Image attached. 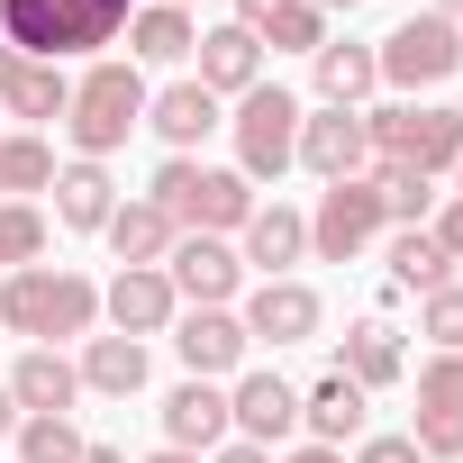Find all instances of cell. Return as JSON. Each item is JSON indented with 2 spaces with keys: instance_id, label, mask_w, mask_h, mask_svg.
Returning <instances> with one entry per match:
<instances>
[{
  "instance_id": "cell-1",
  "label": "cell",
  "mask_w": 463,
  "mask_h": 463,
  "mask_svg": "<svg viewBox=\"0 0 463 463\" xmlns=\"http://www.w3.org/2000/svg\"><path fill=\"white\" fill-rule=\"evenodd\" d=\"M128 19H137V0H0V46H19L37 64H64V55L118 46Z\"/></svg>"
},
{
  "instance_id": "cell-2",
  "label": "cell",
  "mask_w": 463,
  "mask_h": 463,
  "mask_svg": "<svg viewBox=\"0 0 463 463\" xmlns=\"http://www.w3.org/2000/svg\"><path fill=\"white\" fill-rule=\"evenodd\" d=\"M0 327L28 336V345L91 336V327H100V282L73 273V264H19L10 282H0Z\"/></svg>"
},
{
  "instance_id": "cell-3",
  "label": "cell",
  "mask_w": 463,
  "mask_h": 463,
  "mask_svg": "<svg viewBox=\"0 0 463 463\" xmlns=\"http://www.w3.org/2000/svg\"><path fill=\"white\" fill-rule=\"evenodd\" d=\"M146 200L182 227V237H237L255 218V182L237 164H200V155H164V173L146 182Z\"/></svg>"
},
{
  "instance_id": "cell-4",
  "label": "cell",
  "mask_w": 463,
  "mask_h": 463,
  "mask_svg": "<svg viewBox=\"0 0 463 463\" xmlns=\"http://www.w3.org/2000/svg\"><path fill=\"white\" fill-rule=\"evenodd\" d=\"M146 64H128V55H100L82 82H73V109H64V137H73V155L82 164H100V155H118L137 128H146Z\"/></svg>"
},
{
  "instance_id": "cell-5",
  "label": "cell",
  "mask_w": 463,
  "mask_h": 463,
  "mask_svg": "<svg viewBox=\"0 0 463 463\" xmlns=\"http://www.w3.org/2000/svg\"><path fill=\"white\" fill-rule=\"evenodd\" d=\"M364 137H373V164H418L427 182L463 164V109L445 100H382L364 109Z\"/></svg>"
},
{
  "instance_id": "cell-6",
  "label": "cell",
  "mask_w": 463,
  "mask_h": 463,
  "mask_svg": "<svg viewBox=\"0 0 463 463\" xmlns=\"http://www.w3.org/2000/svg\"><path fill=\"white\" fill-rule=\"evenodd\" d=\"M227 128H237V173L246 182H282L300 164V91H282V82H255Z\"/></svg>"
},
{
  "instance_id": "cell-7",
  "label": "cell",
  "mask_w": 463,
  "mask_h": 463,
  "mask_svg": "<svg viewBox=\"0 0 463 463\" xmlns=\"http://www.w3.org/2000/svg\"><path fill=\"white\" fill-rule=\"evenodd\" d=\"M373 64H382V82H391L400 100H418V91H436L445 73H463V28L436 19V10H418V19H400V28L373 46Z\"/></svg>"
},
{
  "instance_id": "cell-8",
  "label": "cell",
  "mask_w": 463,
  "mask_h": 463,
  "mask_svg": "<svg viewBox=\"0 0 463 463\" xmlns=\"http://www.w3.org/2000/svg\"><path fill=\"white\" fill-rule=\"evenodd\" d=\"M382 227H391V218H382V191H373V182H327L318 209H309V255H318V264H354Z\"/></svg>"
},
{
  "instance_id": "cell-9",
  "label": "cell",
  "mask_w": 463,
  "mask_h": 463,
  "mask_svg": "<svg viewBox=\"0 0 463 463\" xmlns=\"http://www.w3.org/2000/svg\"><path fill=\"white\" fill-rule=\"evenodd\" d=\"M164 282H173L182 309H237V300H246V264H237L227 237H173Z\"/></svg>"
},
{
  "instance_id": "cell-10",
  "label": "cell",
  "mask_w": 463,
  "mask_h": 463,
  "mask_svg": "<svg viewBox=\"0 0 463 463\" xmlns=\"http://www.w3.org/2000/svg\"><path fill=\"white\" fill-rule=\"evenodd\" d=\"M173 354H182L191 382H237L246 354H255V336H246L237 309H182V318H173Z\"/></svg>"
},
{
  "instance_id": "cell-11",
  "label": "cell",
  "mask_w": 463,
  "mask_h": 463,
  "mask_svg": "<svg viewBox=\"0 0 463 463\" xmlns=\"http://www.w3.org/2000/svg\"><path fill=\"white\" fill-rule=\"evenodd\" d=\"M300 164H309L318 182H364V173H373L364 109H300Z\"/></svg>"
},
{
  "instance_id": "cell-12",
  "label": "cell",
  "mask_w": 463,
  "mask_h": 463,
  "mask_svg": "<svg viewBox=\"0 0 463 463\" xmlns=\"http://www.w3.org/2000/svg\"><path fill=\"white\" fill-rule=\"evenodd\" d=\"M100 318L118 327V336H164L173 318H182V300H173V282H164V264H118L109 273V291H100Z\"/></svg>"
},
{
  "instance_id": "cell-13",
  "label": "cell",
  "mask_w": 463,
  "mask_h": 463,
  "mask_svg": "<svg viewBox=\"0 0 463 463\" xmlns=\"http://www.w3.org/2000/svg\"><path fill=\"white\" fill-rule=\"evenodd\" d=\"M237 318H246L255 345H309L327 309H318V291H309L300 273H282V282H255V291L237 300Z\"/></svg>"
},
{
  "instance_id": "cell-14",
  "label": "cell",
  "mask_w": 463,
  "mask_h": 463,
  "mask_svg": "<svg viewBox=\"0 0 463 463\" xmlns=\"http://www.w3.org/2000/svg\"><path fill=\"white\" fill-rule=\"evenodd\" d=\"M73 109V73L64 64H37L19 46H0V118H19V128H46Z\"/></svg>"
},
{
  "instance_id": "cell-15",
  "label": "cell",
  "mask_w": 463,
  "mask_h": 463,
  "mask_svg": "<svg viewBox=\"0 0 463 463\" xmlns=\"http://www.w3.org/2000/svg\"><path fill=\"white\" fill-rule=\"evenodd\" d=\"M227 427L273 454V445L300 427V391H291L282 373H237V382H227Z\"/></svg>"
},
{
  "instance_id": "cell-16",
  "label": "cell",
  "mask_w": 463,
  "mask_h": 463,
  "mask_svg": "<svg viewBox=\"0 0 463 463\" xmlns=\"http://www.w3.org/2000/svg\"><path fill=\"white\" fill-rule=\"evenodd\" d=\"M191 82L209 91V100H246L255 82H264V46L227 19V28H200V46H191Z\"/></svg>"
},
{
  "instance_id": "cell-17",
  "label": "cell",
  "mask_w": 463,
  "mask_h": 463,
  "mask_svg": "<svg viewBox=\"0 0 463 463\" xmlns=\"http://www.w3.org/2000/svg\"><path fill=\"white\" fill-rule=\"evenodd\" d=\"M300 255H309V218H300L291 200H255V218L237 227V264L264 273V282H282Z\"/></svg>"
},
{
  "instance_id": "cell-18",
  "label": "cell",
  "mask_w": 463,
  "mask_h": 463,
  "mask_svg": "<svg viewBox=\"0 0 463 463\" xmlns=\"http://www.w3.org/2000/svg\"><path fill=\"white\" fill-rule=\"evenodd\" d=\"M227 436H237V427H227V382H173L164 391V445H182V454H218Z\"/></svg>"
},
{
  "instance_id": "cell-19",
  "label": "cell",
  "mask_w": 463,
  "mask_h": 463,
  "mask_svg": "<svg viewBox=\"0 0 463 463\" xmlns=\"http://www.w3.org/2000/svg\"><path fill=\"white\" fill-rule=\"evenodd\" d=\"M10 400H19V418H73V400H82V373H73V354H55V345H28V354L10 364Z\"/></svg>"
},
{
  "instance_id": "cell-20",
  "label": "cell",
  "mask_w": 463,
  "mask_h": 463,
  "mask_svg": "<svg viewBox=\"0 0 463 463\" xmlns=\"http://www.w3.org/2000/svg\"><path fill=\"white\" fill-rule=\"evenodd\" d=\"M364 409H373V391H354L345 373H327V382H309L300 391V427H309V445H364Z\"/></svg>"
},
{
  "instance_id": "cell-21",
  "label": "cell",
  "mask_w": 463,
  "mask_h": 463,
  "mask_svg": "<svg viewBox=\"0 0 463 463\" xmlns=\"http://www.w3.org/2000/svg\"><path fill=\"white\" fill-rule=\"evenodd\" d=\"M237 28L273 55H318L327 46V19L309 10V0H237Z\"/></svg>"
},
{
  "instance_id": "cell-22",
  "label": "cell",
  "mask_w": 463,
  "mask_h": 463,
  "mask_svg": "<svg viewBox=\"0 0 463 463\" xmlns=\"http://www.w3.org/2000/svg\"><path fill=\"white\" fill-rule=\"evenodd\" d=\"M109 209H118V182L100 173V164H55V227H73V237H100L109 227Z\"/></svg>"
},
{
  "instance_id": "cell-23",
  "label": "cell",
  "mask_w": 463,
  "mask_h": 463,
  "mask_svg": "<svg viewBox=\"0 0 463 463\" xmlns=\"http://www.w3.org/2000/svg\"><path fill=\"white\" fill-rule=\"evenodd\" d=\"M336 373H345L354 391H391V382L409 373V345H400V327H382V318L345 327V345H336Z\"/></svg>"
},
{
  "instance_id": "cell-24",
  "label": "cell",
  "mask_w": 463,
  "mask_h": 463,
  "mask_svg": "<svg viewBox=\"0 0 463 463\" xmlns=\"http://www.w3.org/2000/svg\"><path fill=\"white\" fill-rule=\"evenodd\" d=\"M73 373H82V391H100V400H137L146 391V345L137 336H82V354H73Z\"/></svg>"
},
{
  "instance_id": "cell-25",
  "label": "cell",
  "mask_w": 463,
  "mask_h": 463,
  "mask_svg": "<svg viewBox=\"0 0 463 463\" xmlns=\"http://www.w3.org/2000/svg\"><path fill=\"white\" fill-rule=\"evenodd\" d=\"M309 64H318V109H364V100L382 91V64H373V46H354V37H345V46L327 37Z\"/></svg>"
},
{
  "instance_id": "cell-26",
  "label": "cell",
  "mask_w": 463,
  "mask_h": 463,
  "mask_svg": "<svg viewBox=\"0 0 463 463\" xmlns=\"http://www.w3.org/2000/svg\"><path fill=\"white\" fill-rule=\"evenodd\" d=\"M146 128H155L173 155H191V146H200L209 128H227V118H218V100H209L200 82H164V91L146 100Z\"/></svg>"
},
{
  "instance_id": "cell-27",
  "label": "cell",
  "mask_w": 463,
  "mask_h": 463,
  "mask_svg": "<svg viewBox=\"0 0 463 463\" xmlns=\"http://www.w3.org/2000/svg\"><path fill=\"white\" fill-rule=\"evenodd\" d=\"M200 28L191 10H164V0H137V19H128V64H191Z\"/></svg>"
},
{
  "instance_id": "cell-28",
  "label": "cell",
  "mask_w": 463,
  "mask_h": 463,
  "mask_svg": "<svg viewBox=\"0 0 463 463\" xmlns=\"http://www.w3.org/2000/svg\"><path fill=\"white\" fill-rule=\"evenodd\" d=\"M100 237H109V255L118 264H164L173 255V237H182V227L155 209V200H118L109 209V227H100Z\"/></svg>"
},
{
  "instance_id": "cell-29",
  "label": "cell",
  "mask_w": 463,
  "mask_h": 463,
  "mask_svg": "<svg viewBox=\"0 0 463 463\" xmlns=\"http://www.w3.org/2000/svg\"><path fill=\"white\" fill-rule=\"evenodd\" d=\"M454 282V264H445V246L427 237V227H391V291H445Z\"/></svg>"
},
{
  "instance_id": "cell-30",
  "label": "cell",
  "mask_w": 463,
  "mask_h": 463,
  "mask_svg": "<svg viewBox=\"0 0 463 463\" xmlns=\"http://www.w3.org/2000/svg\"><path fill=\"white\" fill-rule=\"evenodd\" d=\"M28 191H55V146L37 128H10L0 137V200H28Z\"/></svg>"
},
{
  "instance_id": "cell-31",
  "label": "cell",
  "mask_w": 463,
  "mask_h": 463,
  "mask_svg": "<svg viewBox=\"0 0 463 463\" xmlns=\"http://www.w3.org/2000/svg\"><path fill=\"white\" fill-rule=\"evenodd\" d=\"M364 182L382 191V218H391V227H427V209H436V182H427L418 164H373Z\"/></svg>"
},
{
  "instance_id": "cell-32",
  "label": "cell",
  "mask_w": 463,
  "mask_h": 463,
  "mask_svg": "<svg viewBox=\"0 0 463 463\" xmlns=\"http://www.w3.org/2000/svg\"><path fill=\"white\" fill-rule=\"evenodd\" d=\"M19 264H46V209L37 200H0V282Z\"/></svg>"
},
{
  "instance_id": "cell-33",
  "label": "cell",
  "mask_w": 463,
  "mask_h": 463,
  "mask_svg": "<svg viewBox=\"0 0 463 463\" xmlns=\"http://www.w3.org/2000/svg\"><path fill=\"white\" fill-rule=\"evenodd\" d=\"M10 445H19V463H82V445H91V436H82L73 418H19V436H10Z\"/></svg>"
},
{
  "instance_id": "cell-34",
  "label": "cell",
  "mask_w": 463,
  "mask_h": 463,
  "mask_svg": "<svg viewBox=\"0 0 463 463\" xmlns=\"http://www.w3.org/2000/svg\"><path fill=\"white\" fill-rule=\"evenodd\" d=\"M418 336H427L436 354H463V282H445V291L418 300Z\"/></svg>"
},
{
  "instance_id": "cell-35",
  "label": "cell",
  "mask_w": 463,
  "mask_h": 463,
  "mask_svg": "<svg viewBox=\"0 0 463 463\" xmlns=\"http://www.w3.org/2000/svg\"><path fill=\"white\" fill-rule=\"evenodd\" d=\"M409 445H418L427 463H463V418H454V409H418Z\"/></svg>"
},
{
  "instance_id": "cell-36",
  "label": "cell",
  "mask_w": 463,
  "mask_h": 463,
  "mask_svg": "<svg viewBox=\"0 0 463 463\" xmlns=\"http://www.w3.org/2000/svg\"><path fill=\"white\" fill-rule=\"evenodd\" d=\"M418 409H454L463 418V354H427L418 364Z\"/></svg>"
},
{
  "instance_id": "cell-37",
  "label": "cell",
  "mask_w": 463,
  "mask_h": 463,
  "mask_svg": "<svg viewBox=\"0 0 463 463\" xmlns=\"http://www.w3.org/2000/svg\"><path fill=\"white\" fill-rule=\"evenodd\" d=\"M427 237L445 246V264H463V191H445V200L427 209Z\"/></svg>"
},
{
  "instance_id": "cell-38",
  "label": "cell",
  "mask_w": 463,
  "mask_h": 463,
  "mask_svg": "<svg viewBox=\"0 0 463 463\" xmlns=\"http://www.w3.org/2000/svg\"><path fill=\"white\" fill-rule=\"evenodd\" d=\"M354 463H427V454H418L409 436H364V445H354Z\"/></svg>"
},
{
  "instance_id": "cell-39",
  "label": "cell",
  "mask_w": 463,
  "mask_h": 463,
  "mask_svg": "<svg viewBox=\"0 0 463 463\" xmlns=\"http://www.w3.org/2000/svg\"><path fill=\"white\" fill-rule=\"evenodd\" d=\"M209 463H273V454H264V445H246V436H227V445H218Z\"/></svg>"
},
{
  "instance_id": "cell-40",
  "label": "cell",
  "mask_w": 463,
  "mask_h": 463,
  "mask_svg": "<svg viewBox=\"0 0 463 463\" xmlns=\"http://www.w3.org/2000/svg\"><path fill=\"white\" fill-rule=\"evenodd\" d=\"M282 463H345L336 445H300V454H282Z\"/></svg>"
},
{
  "instance_id": "cell-41",
  "label": "cell",
  "mask_w": 463,
  "mask_h": 463,
  "mask_svg": "<svg viewBox=\"0 0 463 463\" xmlns=\"http://www.w3.org/2000/svg\"><path fill=\"white\" fill-rule=\"evenodd\" d=\"M0 436H19V400H10V382H0Z\"/></svg>"
},
{
  "instance_id": "cell-42",
  "label": "cell",
  "mask_w": 463,
  "mask_h": 463,
  "mask_svg": "<svg viewBox=\"0 0 463 463\" xmlns=\"http://www.w3.org/2000/svg\"><path fill=\"white\" fill-rule=\"evenodd\" d=\"M146 463H209V454H182V445H155Z\"/></svg>"
},
{
  "instance_id": "cell-43",
  "label": "cell",
  "mask_w": 463,
  "mask_h": 463,
  "mask_svg": "<svg viewBox=\"0 0 463 463\" xmlns=\"http://www.w3.org/2000/svg\"><path fill=\"white\" fill-rule=\"evenodd\" d=\"M82 463H128V454L118 445H82Z\"/></svg>"
},
{
  "instance_id": "cell-44",
  "label": "cell",
  "mask_w": 463,
  "mask_h": 463,
  "mask_svg": "<svg viewBox=\"0 0 463 463\" xmlns=\"http://www.w3.org/2000/svg\"><path fill=\"white\" fill-rule=\"evenodd\" d=\"M309 10H318V19H336V10H364V0H309Z\"/></svg>"
},
{
  "instance_id": "cell-45",
  "label": "cell",
  "mask_w": 463,
  "mask_h": 463,
  "mask_svg": "<svg viewBox=\"0 0 463 463\" xmlns=\"http://www.w3.org/2000/svg\"><path fill=\"white\" fill-rule=\"evenodd\" d=\"M436 19H454V28H463V0H436Z\"/></svg>"
},
{
  "instance_id": "cell-46",
  "label": "cell",
  "mask_w": 463,
  "mask_h": 463,
  "mask_svg": "<svg viewBox=\"0 0 463 463\" xmlns=\"http://www.w3.org/2000/svg\"><path fill=\"white\" fill-rule=\"evenodd\" d=\"M164 10H191V0H164Z\"/></svg>"
},
{
  "instance_id": "cell-47",
  "label": "cell",
  "mask_w": 463,
  "mask_h": 463,
  "mask_svg": "<svg viewBox=\"0 0 463 463\" xmlns=\"http://www.w3.org/2000/svg\"><path fill=\"white\" fill-rule=\"evenodd\" d=\"M454 173H463V164H454Z\"/></svg>"
}]
</instances>
